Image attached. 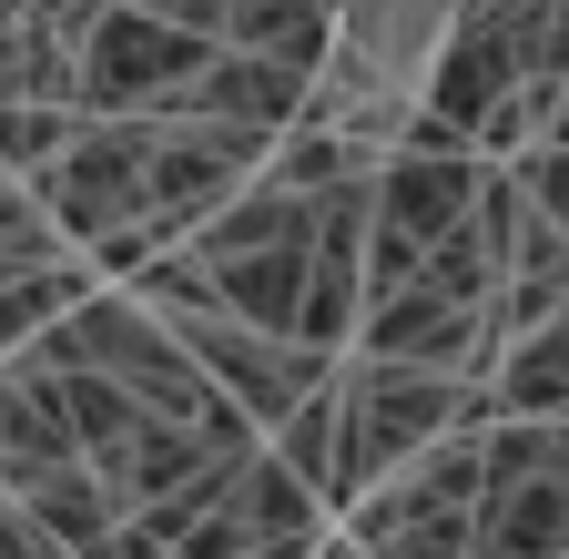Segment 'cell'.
Masks as SVG:
<instances>
[{"label": "cell", "mask_w": 569, "mask_h": 559, "mask_svg": "<svg viewBox=\"0 0 569 559\" xmlns=\"http://www.w3.org/2000/svg\"><path fill=\"white\" fill-rule=\"evenodd\" d=\"M569 92V11H448V41L417 82V112L488 173L539 153Z\"/></svg>", "instance_id": "obj_1"}, {"label": "cell", "mask_w": 569, "mask_h": 559, "mask_svg": "<svg viewBox=\"0 0 569 559\" xmlns=\"http://www.w3.org/2000/svg\"><path fill=\"white\" fill-rule=\"evenodd\" d=\"M336 519L387 488L407 458H427L438 438H488V387L468 377H417V367H377V357H346L336 367Z\"/></svg>", "instance_id": "obj_2"}, {"label": "cell", "mask_w": 569, "mask_h": 559, "mask_svg": "<svg viewBox=\"0 0 569 559\" xmlns=\"http://www.w3.org/2000/svg\"><path fill=\"white\" fill-rule=\"evenodd\" d=\"M193 274H203V296L224 306L234 326H254V336H296L306 326V264H316V203H296V193H274L264 173L213 214L193 244H173ZM306 346V336H296Z\"/></svg>", "instance_id": "obj_3"}, {"label": "cell", "mask_w": 569, "mask_h": 559, "mask_svg": "<svg viewBox=\"0 0 569 559\" xmlns=\"http://www.w3.org/2000/svg\"><path fill=\"white\" fill-rule=\"evenodd\" d=\"M203 11H92L82 72H71V112L82 122H173L183 92L203 82Z\"/></svg>", "instance_id": "obj_4"}, {"label": "cell", "mask_w": 569, "mask_h": 559, "mask_svg": "<svg viewBox=\"0 0 569 559\" xmlns=\"http://www.w3.org/2000/svg\"><path fill=\"white\" fill-rule=\"evenodd\" d=\"M468 559H569V417L478 438V539Z\"/></svg>", "instance_id": "obj_5"}, {"label": "cell", "mask_w": 569, "mask_h": 559, "mask_svg": "<svg viewBox=\"0 0 569 559\" xmlns=\"http://www.w3.org/2000/svg\"><path fill=\"white\" fill-rule=\"evenodd\" d=\"M336 539L367 549V559H468V539H478V438H438L427 458H407L387 488H367L336 519Z\"/></svg>", "instance_id": "obj_6"}, {"label": "cell", "mask_w": 569, "mask_h": 559, "mask_svg": "<svg viewBox=\"0 0 569 559\" xmlns=\"http://www.w3.org/2000/svg\"><path fill=\"white\" fill-rule=\"evenodd\" d=\"M183 357L224 387V407L244 417V428L264 438V428H284L306 397H326L336 387V367L346 357H316V346H296V336H254V326H234V316H193V326H163Z\"/></svg>", "instance_id": "obj_7"}, {"label": "cell", "mask_w": 569, "mask_h": 559, "mask_svg": "<svg viewBox=\"0 0 569 559\" xmlns=\"http://www.w3.org/2000/svg\"><path fill=\"white\" fill-rule=\"evenodd\" d=\"M173 122H203V132H234V143L274 153L284 132L306 122V82H296V72H274V61H234V51H213V61H203V82L183 92Z\"/></svg>", "instance_id": "obj_8"}, {"label": "cell", "mask_w": 569, "mask_h": 559, "mask_svg": "<svg viewBox=\"0 0 569 559\" xmlns=\"http://www.w3.org/2000/svg\"><path fill=\"white\" fill-rule=\"evenodd\" d=\"M51 468H82V438H71V397L41 357L0 367V499H21L31 478Z\"/></svg>", "instance_id": "obj_9"}, {"label": "cell", "mask_w": 569, "mask_h": 559, "mask_svg": "<svg viewBox=\"0 0 569 559\" xmlns=\"http://www.w3.org/2000/svg\"><path fill=\"white\" fill-rule=\"evenodd\" d=\"M82 31H92V11H0V112H11V102L71 112Z\"/></svg>", "instance_id": "obj_10"}, {"label": "cell", "mask_w": 569, "mask_h": 559, "mask_svg": "<svg viewBox=\"0 0 569 559\" xmlns=\"http://www.w3.org/2000/svg\"><path fill=\"white\" fill-rule=\"evenodd\" d=\"M203 41L234 61H274V72L316 82L336 51V11H274V0H234V11H203Z\"/></svg>", "instance_id": "obj_11"}, {"label": "cell", "mask_w": 569, "mask_h": 559, "mask_svg": "<svg viewBox=\"0 0 569 559\" xmlns=\"http://www.w3.org/2000/svg\"><path fill=\"white\" fill-rule=\"evenodd\" d=\"M11 509H21L51 549H71V559H112V539H122V509L102 499L92 468H51V478H31Z\"/></svg>", "instance_id": "obj_12"}, {"label": "cell", "mask_w": 569, "mask_h": 559, "mask_svg": "<svg viewBox=\"0 0 569 559\" xmlns=\"http://www.w3.org/2000/svg\"><path fill=\"white\" fill-rule=\"evenodd\" d=\"M336 41L367 61L377 82H397V92L417 102L427 61H438V41H448V11H336Z\"/></svg>", "instance_id": "obj_13"}, {"label": "cell", "mask_w": 569, "mask_h": 559, "mask_svg": "<svg viewBox=\"0 0 569 559\" xmlns=\"http://www.w3.org/2000/svg\"><path fill=\"white\" fill-rule=\"evenodd\" d=\"M82 296H92V274H82V264H51V274H31V286H11V296H0V367L31 357V346H41L71 306H82Z\"/></svg>", "instance_id": "obj_14"}, {"label": "cell", "mask_w": 569, "mask_h": 559, "mask_svg": "<svg viewBox=\"0 0 569 559\" xmlns=\"http://www.w3.org/2000/svg\"><path fill=\"white\" fill-rule=\"evenodd\" d=\"M71 132H82V112H41V102H11V112H0V183H41V173L71 153Z\"/></svg>", "instance_id": "obj_15"}, {"label": "cell", "mask_w": 569, "mask_h": 559, "mask_svg": "<svg viewBox=\"0 0 569 559\" xmlns=\"http://www.w3.org/2000/svg\"><path fill=\"white\" fill-rule=\"evenodd\" d=\"M51 264H71V254H61L51 214H41V203L11 183V193H0V296H11V286H31V274H51Z\"/></svg>", "instance_id": "obj_16"}, {"label": "cell", "mask_w": 569, "mask_h": 559, "mask_svg": "<svg viewBox=\"0 0 569 559\" xmlns=\"http://www.w3.org/2000/svg\"><path fill=\"white\" fill-rule=\"evenodd\" d=\"M509 183L529 193V214L569 244V153H549V143H539V153H519V163H509Z\"/></svg>", "instance_id": "obj_17"}, {"label": "cell", "mask_w": 569, "mask_h": 559, "mask_svg": "<svg viewBox=\"0 0 569 559\" xmlns=\"http://www.w3.org/2000/svg\"><path fill=\"white\" fill-rule=\"evenodd\" d=\"M316 559H367V549H346V539H336V529H326V549H316Z\"/></svg>", "instance_id": "obj_18"}]
</instances>
